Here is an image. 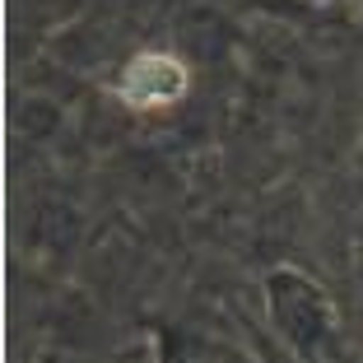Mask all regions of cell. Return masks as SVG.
<instances>
[{
  "label": "cell",
  "instance_id": "6da1fadb",
  "mask_svg": "<svg viewBox=\"0 0 363 363\" xmlns=\"http://www.w3.org/2000/svg\"><path fill=\"white\" fill-rule=\"evenodd\" d=\"M191 75H186V65L168 52H140L130 56V65L121 70V103L135 107V112H150V107H172L182 94H186Z\"/></svg>",
  "mask_w": 363,
  "mask_h": 363
}]
</instances>
